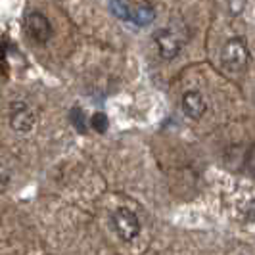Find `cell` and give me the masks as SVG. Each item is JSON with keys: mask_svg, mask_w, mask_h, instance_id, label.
I'll return each mask as SVG.
<instances>
[{"mask_svg": "<svg viewBox=\"0 0 255 255\" xmlns=\"http://www.w3.org/2000/svg\"><path fill=\"white\" fill-rule=\"evenodd\" d=\"M250 64V50L242 37L229 38L221 48V67L232 75L244 73Z\"/></svg>", "mask_w": 255, "mask_h": 255, "instance_id": "1", "label": "cell"}, {"mask_svg": "<svg viewBox=\"0 0 255 255\" xmlns=\"http://www.w3.org/2000/svg\"><path fill=\"white\" fill-rule=\"evenodd\" d=\"M112 227H114L115 234L125 242L134 240L140 234V221L136 217V213L127 209V207L115 209L114 215H112Z\"/></svg>", "mask_w": 255, "mask_h": 255, "instance_id": "2", "label": "cell"}, {"mask_svg": "<svg viewBox=\"0 0 255 255\" xmlns=\"http://www.w3.org/2000/svg\"><path fill=\"white\" fill-rule=\"evenodd\" d=\"M23 27H25L27 35L33 38L35 42H38V44L48 42L52 38V35H54L50 19L42 12H37V10L27 13L25 19H23Z\"/></svg>", "mask_w": 255, "mask_h": 255, "instance_id": "3", "label": "cell"}, {"mask_svg": "<svg viewBox=\"0 0 255 255\" xmlns=\"http://www.w3.org/2000/svg\"><path fill=\"white\" fill-rule=\"evenodd\" d=\"M153 42H155L157 52H159V56L163 60H175L180 54V50H182V40H180V37L173 29H169V27L155 31Z\"/></svg>", "mask_w": 255, "mask_h": 255, "instance_id": "4", "label": "cell"}, {"mask_svg": "<svg viewBox=\"0 0 255 255\" xmlns=\"http://www.w3.org/2000/svg\"><path fill=\"white\" fill-rule=\"evenodd\" d=\"M35 114L25 102H13L10 106V127L15 132H31L35 127Z\"/></svg>", "mask_w": 255, "mask_h": 255, "instance_id": "5", "label": "cell"}, {"mask_svg": "<svg viewBox=\"0 0 255 255\" xmlns=\"http://www.w3.org/2000/svg\"><path fill=\"white\" fill-rule=\"evenodd\" d=\"M182 112L188 115L190 119H194V121L202 119L205 115V112H207V104H205L202 92H198V90H186L182 94Z\"/></svg>", "mask_w": 255, "mask_h": 255, "instance_id": "6", "label": "cell"}, {"mask_svg": "<svg viewBox=\"0 0 255 255\" xmlns=\"http://www.w3.org/2000/svg\"><path fill=\"white\" fill-rule=\"evenodd\" d=\"M155 19V8L150 2H138V4H130L128 8V21L136 23L140 27L150 25Z\"/></svg>", "mask_w": 255, "mask_h": 255, "instance_id": "7", "label": "cell"}, {"mask_svg": "<svg viewBox=\"0 0 255 255\" xmlns=\"http://www.w3.org/2000/svg\"><path fill=\"white\" fill-rule=\"evenodd\" d=\"M69 121H71V125H73L79 132H87V117H85V112H83L81 108H73V110H71Z\"/></svg>", "mask_w": 255, "mask_h": 255, "instance_id": "8", "label": "cell"}, {"mask_svg": "<svg viewBox=\"0 0 255 255\" xmlns=\"http://www.w3.org/2000/svg\"><path fill=\"white\" fill-rule=\"evenodd\" d=\"M90 127L94 128L96 132H100L104 134L108 127H110V119H108V115L104 114V112H96V114L90 117Z\"/></svg>", "mask_w": 255, "mask_h": 255, "instance_id": "9", "label": "cell"}, {"mask_svg": "<svg viewBox=\"0 0 255 255\" xmlns=\"http://www.w3.org/2000/svg\"><path fill=\"white\" fill-rule=\"evenodd\" d=\"M248 169H250V173H254L255 175V146L250 150V153H248Z\"/></svg>", "mask_w": 255, "mask_h": 255, "instance_id": "10", "label": "cell"}]
</instances>
